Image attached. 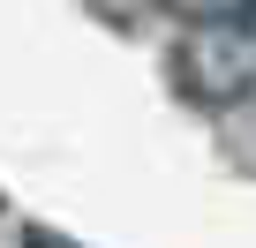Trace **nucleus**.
<instances>
[{"label": "nucleus", "instance_id": "nucleus-2", "mask_svg": "<svg viewBox=\"0 0 256 248\" xmlns=\"http://www.w3.org/2000/svg\"><path fill=\"white\" fill-rule=\"evenodd\" d=\"M166 8H174L188 30H196V23H234V15H248L256 0H166Z\"/></svg>", "mask_w": 256, "mask_h": 248}, {"label": "nucleus", "instance_id": "nucleus-4", "mask_svg": "<svg viewBox=\"0 0 256 248\" xmlns=\"http://www.w3.org/2000/svg\"><path fill=\"white\" fill-rule=\"evenodd\" d=\"M23 248H83V241H68V233H53V226H30Z\"/></svg>", "mask_w": 256, "mask_h": 248}, {"label": "nucleus", "instance_id": "nucleus-1", "mask_svg": "<svg viewBox=\"0 0 256 248\" xmlns=\"http://www.w3.org/2000/svg\"><path fill=\"white\" fill-rule=\"evenodd\" d=\"M174 83L196 105H248L256 98V8L234 23H196L174 45Z\"/></svg>", "mask_w": 256, "mask_h": 248}, {"label": "nucleus", "instance_id": "nucleus-3", "mask_svg": "<svg viewBox=\"0 0 256 248\" xmlns=\"http://www.w3.org/2000/svg\"><path fill=\"white\" fill-rule=\"evenodd\" d=\"M226 143H234L241 166H256V98L248 105H226Z\"/></svg>", "mask_w": 256, "mask_h": 248}]
</instances>
